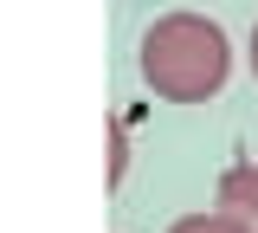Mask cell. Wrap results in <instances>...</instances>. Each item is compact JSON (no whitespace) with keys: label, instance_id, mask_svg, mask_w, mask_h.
<instances>
[{"label":"cell","instance_id":"obj_1","mask_svg":"<svg viewBox=\"0 0 258 233\" xmlns=\"http://www.w3.org/2000/svg\"><path fill=\"white\" fill-rule=\"evenodd\" d=\"M232 71L226 26L207 13H161L142 33V84L168 104H207Z\"/></svg>","mask_w":258,"mask_h":233},{"label":"cell","instance_id":"obj_2","mask_svg":"<svg viewBox=\"0 0 258 233\" xmlns=\"http://www.w3.org/2000/svg\"><path fill=\"white\" fill-rule=\"evenodd\" d=\"M220 214H232L239 227L258 233V162H239L220 175Z\"/></svg>","mask_w":258,"mask_h":233},{"label":"cell","instance_id":"obj_3","mask_svg":"<svg viewBox=\"0 0 258 233\" xmlns=\"http://www.w3.org/2000/svg\"><path fill=\"white\" fill-rule=\"evenodd\" d=\"M168 233H252V227H239L232 214H187V220H174Z\"/></svg>","mask_w":258,"mask_h":233},{"label":"cell","instance_id":"obj_4","mask_svg":"<svg viewBox=\"0 0 258 233\" xmlns=\"http://www.w3.org/2000/svg\"><path fill=\"white\" fill-rule=\"evenodd\" d=\"M252 78H258V26H252Z\"/></svg>","mask_w":258,"mask_h":233}]
</instances>
